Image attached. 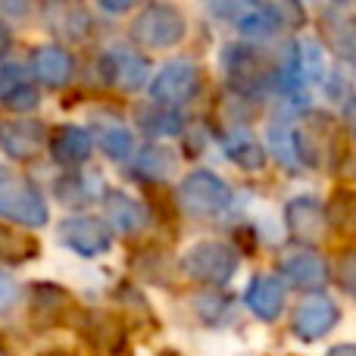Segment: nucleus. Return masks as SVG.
Wrapping results in <instances>:
<instances>
[{
	"instance_id": "1",
	"label": "nucleus",
	"mask_w": 356,
	"mask_h": 356,
	"mask_svg": "<svg viewBox=\"0 0 356 356\" xmlns=\"http://www.w3.org/2000/svg\"><path fill=\"white\" fill-rule=\"evenodd\" d=\"M225 81L241 97H259L269 88V81L278 79V63H272L253 44H228L222 54Z\"/></svg>"
},
{
	"instance_id": "2",
	"label": "nucleus",
	"mask_w": 356,
	"mask_h": 356,
	"mask_svg": "<svg viewBox=\"0 0 356 356\" xmlns=\"http://www.w3.org/2000/svg\"><path fill=\"white\" fill-rule=\"evenodd\" d=\"M0 219L29 228L47 225V200L41 197V191L6 166H0Z\"/></svg>"
},
{
	"instance_id": "3",
	"label": "nucleus",
	"mask_w": 356,
	"mask_h": 356,
	"mask_svg": "<svg viewBox=\"0 0 356 356\" xmlns=\"http://www.w3.org/2000/svg\"><path fill=\"white\" fill-rule=\"evenodd\" d=\"M238 263H241V257L232 244H222V241H200V244H194L181 257V272L188 278H194V282L222 288V284H228L234 278Z\"/></svg>"
},
{
	"instance_id": "4",
	"label": "nucleus",
	"mask_w": 356,
	"mask_h": 356,
	"mask_svg": "<svg viewBox=\"0 0 356 356\" xmlns=\"http://www.w3.org/2000/svg\"><path fill=\"white\" fill-rule=\"evenodd\" d=\"M184 38V16L169 3H147L131 22V41L138 47H175Z\"/></svg>"
},
{
	"instance_id": "5",
	"label": "nucleus",
	"mask_w": 356,
	"mask_h": 356,
	"mask_svg": "<svg viewBox=\"0 0 356 356\" xmlns=\"http://www.w3.org/2000/svg\"><path fill=\"white\" fill-rule=\"evenodd\" d=\"M175 200L194 216H219L232 207L234 194L216 172L200 169V172H191L184 178L178 194H175Z\"/></svg>"
},
{
	"instance_id": "6",
	"label": "nucleus",
	"mask_w": 356,
	"mask_h": 356,
	"mask_svg": "<svg viewBox=\"0 0 356 356\" xmlns=\"http://www.w3.org/2000/svg\"><path fill=\"white\" fill-rule=\"evenodd\" d=\"M200 91V66L194 60H169L150 81V94L160 106H181Z\"/></svg>"
},
{
	"instance_id": "7",
	"label": "nucleus",
	"mask_w": 356,
	"mask_h": 356,
	"mask_svg": "<svg viewBox=\"0 0 356 356\" xmlns=\"http://www.w3.org/2000/svg\"><path fill=\"white\" fill-rule=\"evenodd\" d=\"M79 334L97 353L119 356L129 347V325L113 309H85L79 313Z\"/></svg>"
},
{
	"instance_id": "8",
	"label": "nucleus",
	"mask_w": 356,
	"mask_h": 356,
	"mask_svg": "<svg viewBox=\"0 0 356 356\" xmlns=\"http://www.w3.org/2000/svg\"><path fill=\"white\" fill-rule=\"evenodd\" d=\"M56 238L66 250L79 253V257H100V253L110 250L113 234L104 225V219H94V216H69L60 222L56 228Z\"/></svg>"
},
{
	"instance_id": "9",
	"label": "nucleus",
	"mask_w": 356,
	"mask_h": 356,
	"mask_svg": "<svg viewBox=\"0 0 356 356\" xmlns=\"http://www.w3.org/2000/svg\"><path fill=\"white\" fill-rule=\"evenodd\" d=\"M284 222H288L291 238L307 247L322 244L328 234L325 203H319L316 197H294V200L284 207Z\"/></svg>"
},
{
	"instance_id": "10",
	"label": "nucleus",
	"mask_w": 356,
	"mask_h": 356,
	"mask_svg": "<svg viewBox=\"0 0 356 356\" xmlns=\"http://www.w3.org/2000/svg\"><path fill=\"white\" fill-rule=\"evenodd\" d=\"M44 138V122L38 119H16V116H0V150L10 160H31L41 150Z\"/></svg>"
},
{
	"instance_id": "11",
	"label": "nucleus",
	"mask_w": 356,
	"mask_h": 356,
	"mask_svg": "<svg viewBox=\"0 0 356 356\" xmlns=\"http://www.w3.org/2000/svg\"><path fill=\"white\" fill-rule=\"evenodd\" d=\"M100 75H104L106 85L119 88V91H138V88L147 85L150 66L144 56L113 47L100 56Z\"/></svg>"
},
{
	"instance_id": "12",
	"label": "nucleus",
	"mask_w": 356,
	"mask_h": 356,
	"mask_svg": "<svg viewBox=\"0 0 356 356\" xmlns=\"http://www.w3.org/2000/svg\"><path fill=\"white\" fill-rule=\"evenodd\" d=\"M341 309L334 300L328 297H316V300H307L294 309V319H291V332L300 341H319L338 325Z\"/></svg>"
},
{
	"instance_id": "13",
	"label": "nucleus",
	"mask_w": 356,
	"mask_h": 356,
	"mask_svg": "<svg viewBox=\"0 0 356 356\" xmlns=\"http://www.w3.org/2000/svg\"><path fill=\"white\" fill-rule=\"evenodd\" d=\"M332 138H334L332 116H325V113H309V116L303 119V129L294 131L297 160L307 163V166H325Z\"/></svg>"
},
{
	"instance_id": "14",
	"label": "nucleus",
	"mask_w": 356,
	"mask_h": 356,
	"mask_svg": "<svg viewBox=\"0 0 356 356\" xmlns=\"http://www.w3.org/2000/svg\"><path fill=\"white\" fill-rule=\"evenodd\" d=\"M104 209L106 222L113 228H119L122 234H138L147 228V207L135 197H129L125 191H104Z\"/></svg>"
},
{
	"instance_id": "15",
	"label": "nucleus",
	"mask_w": 356,
	"mask_h": 356,
	"mask_svg": "<svg viewBox=\"0 0 356 356\" xmlns=\"http://www.w3.org/2000/svg\"><path fill=\"white\" fill-rule=\"evenodd\" d=\"M282 278L300 291H319L328 284V263L313 250H300L282 263Z\"/></svg>"
},
{
	"instance_id": "16",
	"label": "nucleus",
	"mask_w": 356,
	"mask_h": 356,
	"mask_svg": "<svg viewBox=\"0 0 356 356\" xmlns=\"http://www.w3.org/2000/svg\"><path fill=\"white\" fill-rule=\"evenodd\" d=\"M94 141L91 131L81 129V125H60L50 138V156H54L60 166H81V163L91 156Z\"/></svg>"
},
{
	"instance_id": "17",
	"label": "nucleus",
	"mask_w": 356,
	"mask_h": 356,
	"mask_svg": "<svg viewBox=\"0 0 356 356\" xmlns=\"http://www.w3.org/2000/svg\"><path fill=\"white\" fill-rule=\"evenodd\" d=\"M72 69H75V63H72V56H69V50L56 47V44H44V47H38L35 56H31V72L47 88L69 85Z\"/></svg>"
},
{
	"instance_id": "18",
	"label": "nucleus",
	"mask_w": 356,
	"mask_h": 356,
	"mask_svg": "<svg viewBox=\"0 0 356 356\" xmlns=\"http://www.w3.org/2000/svg\"><path fill=\"white\" fill-rule=\"evenodd\" d=\"M247 307L253 309V316H259L263 322L278 319L284 307V284L275 275H257L247 284Z\"/></svg>"
},
{
	"instance_id": "19",
	"label": "nucleus",
	"mask_w": 356,
	"mask_h": 356,
	"mask_svg": "<svg viewBox=\"0 0 356 356\" xmlns=\"http://www.w3.org/2000/svg\"><path fill=\"white\" fill-rule=\"evenodd\" d=\"M225 16L234 19V25H238L241 35L247 38H269L272 31L278 29V13H275V3L269 6H259V3H247V6H225Z\"/></svg>"
},
{
	"instance_id": "20",
	"label": "nucleus",
	"mask_w": 356,
	"mask_h": 356,
	"mask_svg": "<svg viewBox=\"0 0 356 356\" xmlns=\"http://www.w3.org/2000/svg\"><path fill=\"white\" fill-rule=\"evenodd\" d=\"M222 150H225V156L234 163V166L247 169V172H257V169L266 166V150H263V144H259L247 129L228 131V135L222 138Z\"/></svg>"
},
{
	"instance_id": "21",
	"label": "nucleus",
	"mask_w": 356,
	"mask_h": 356,
	"mask_svg": "<svg viewBox=\"0 0 356 356\" xmlns=\"http://www.w3.org/2000/svg\"><path fill=\"white\" fill-rule=\"evenodd\" d=\"M31 307H35L38 319L44 325H63L66 316L72 313V297L63 288H54V284H38L31 291Z\"/></svg>"
},
{
	"instance_id": "22",
	"label": "nucleus",
	"mask_w": 356,
	"mask_h": 356,
	"mask_svg": "<svg viewBox=\"0 0 356 356\" xmlns=\"http://www.w3.org/2000/svg\"><path fill=\"white\" fill-rule=\"evenodd\" d=\"M38 253H41V244H38L35 234L0 222V263L22 266V263H29V259H35Z\"/></svg>"
},
{
	"instance_id": "23",
	"label": "nucleus",
	"mask_w": 356,
	"mask_h": 356,
	"mask_svg": "<svg viewBox=\"0 0 356 356\" xmlns=\"http://www.w3.org/2000/svg\"><path fill=\"white\" fill-rule=\"evenodd\" d=\"M328 228H334L344 238H356V191L353 188H334L325 203Z\"/></svg>"
},
{
	"instance_id": "24",
	"label": "nucleus",
	"mask_w": 356,
	"mask_h": 356,
	"mask_svg": "<svg viewBox=\"0 0 356 356\" xmlns=\"http://www.w3.org/2000/svg\"><path fill=\"white\" fill-rule=\"evenodd\" d=\"M97 138H100V147L110 160L116 163H129L135 156V138H131L129 125L116 122V119H106V122L97 125Z\"/></svg>"
},
{
	"instance_id": "25",
	"label": "nucleus",
	"mask_w": 356,
	"mask_h": 356,
	"mask_svg": "<svg viewBox=\"0 0 356 356\" xmlns=\"http://www.w3.org/2000/svg\"><path fill=\"white\" fill-rule=\"evenodd\" d=\"M138 125L154 138H166V135H178V131H181V116H178L172 106L150 104V106H141Z\"/></svg>"
},
{
	"instance_id": "26",
	"label": "nucleus",
	"mask_w": 356,
	"mask_h": 356,
	"mask_svg": "<svg viewBox=\"0 0 356 356\" xmlns=\"http://www.w3.org/2000/svg\"><path fill=\"white\" fill-rule=\"evenodd\" d=\"M50 29H56L69 41H85L88 31H91V19H88V13L81 6H56Z\"/></svg>"
},
{
	"instance_id": "27",
	"label": "nucleus",
	"mask_w": 356,
	"mask_h": 356,
	"mask_svg": "<svg viewBox=\"0 0 356 356\" xmlns=\"http://www.w3.org/2000/svg\"><path fill=\"white\" fill-rule=\"evenodd\" d=\"M172 163L175 160L166 147H147V150H141V156L135 160L131 172H135V178H154V181H160V178H166L172 172Z\"/></svg>"
},
{
	"instance_id": "28",
	"label": "nucleus",
	"mask_w": 356,
	"mask_h": 356,
	"mask_svg": "<svg viewBox=\"0 0 356 356\" xmlns=\"http://www.w3.org/2000/svg\"><path fill=\"white\" fill-rule=\"evenodd\" d=\"M269 144H272V154L278 156V163L288 169H297L300 160H297V147H294V131L288 129V122H275L269 129Z\"/></svg>"
},
{
	"instance_id": "29",
	"label": "nucleus",
	"mask_w": 356,
	"mask_h": 356,
	"mask_svg": "<svg viewBox=\"0 0 356 356\" xmlns=\"http://www.w3.org/2000/svg\"><path fill=\"white\" fill-rule=\"evenodd\" d=\"M338 284L350 297H356V247H350V250L341 257V263H338Z\"/></svg>"
},
{
	"instance_id": "30",
	"label": "nucleus",
	"mask_w": 356,
	"mask_h": 356,
	"mask_svg": "<svg viewBox=\"0 0 356 356\" xmlns=\"http://www.w3.org/2000/svg\"><path fill=\"white\" fill-rule=\"evenodd\" d=\"M16 303H19V284L0 272V313H10Z\"/></svg>"
},
{
	"instance_id": "31",
	"label": "nucleus",
	"mask_w": 356,
	"mask_h": 356,
	"mask_svg": "<svg viewBox=\"0 0 356 356\" xmlns=\"http://www.w3.org/2000/svg\"><path fill=\"white\" fill-rule=\"evenodd\" d=\"M344 125H347V131L356 138V94L347 100V106H344Z\"/></svg>"
},
{
	"instance_id": "32",
	"label": "nucleus",
	"mask_w": 356,
	"mask_h": 356,
	"mask_svg": "<svg viewBox=\"0 0 356 356\" xmlns=\"http://www.w3.org/2000/svg\"><path fill=\"white\" fill-rule=\"evenodd\" d=\"M10 44H13V35H10V25L0 19V60L10 54Z\"/></svg>"
},
{
	"instance_id": "33",
	"label": "nucleus",
	"mask_w": 356,
	"mask_h": 356,
	"mask_svg": "<svg viewBox=\"0 0 356 356\" xmlns=\"http://www.w3.org/2000/svg\"><path fill=\"white\" fill-rule=\"evenodd\" d=\"M328 356H356V344H334Z\"/></svg>"
},
{
	"instance_id": "34",
	"label": "nucleus",
	"mask_w": 356,
	"mask_h": 356,
	"mask_svg": "<svg viewBox=\"0 0 356 356\" xmlns=\"http://www.w3.org/2000/svg\"><path fill=\"white\" fill-rule=\"evenodd\" d=\"M100 6H104V10H110V13H122V10H129L131 3H125V0H122V3H116V0H104Z\"/></svg>"
},
{
	"instance_id": "35",
	"label": "nucleus",
	"mask_w": 356,
	"mask_h": 356,
	"mask_svg": "<svg viewBox=\"0 0 356 356\" xmlns=\"http://www.w3.org/2000/svg\"><path fill=\"white\" fill-rule=\"evenodd\" d=\"M41 356H72L69 350H47V353H41Z\"/></svg>"
},
{
	"instance_id": "36",
	"label": "nucleus",
	"mask_w": 356,
	"mask_h": 356,
	"mask_svg": "<svg viewBox=\"0 0 356 356\" xmlns=\"http://www.w3.org/2000/svg\"><path fill=\"white\" fill-rule=\"evenodd\" d=\"M156 356H181V353H178V350H160Z\"/></svg>"
},
{
	"instance_id": "37",
	"label": "nucleus",
	"mask_w": 356,
	"mask_h": 356,
	"mask_svg": "<svg viewBox=\"0 0 356 356\" xmlns=\"http://www.w3.org/2000/svg\"><path fill=\"white\" fill-rule=\"evenodd\" d=\"M0 356H10V353H6V350H0Z\"/></svg>"
}]
</instances>
